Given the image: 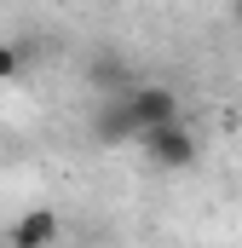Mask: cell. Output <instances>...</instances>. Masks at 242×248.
Returning a JSON list of instances; mask_svg holds the SVG:
<instances>
[{"label": "cell", "instance_id": "obj_3", "mask_svg": "<svg viewBox=\"0 0 242 248\" xmlns=\"http://www.w3.org/2000/svg\"><path fill=\"white\" fill-rule=\"evenodd\" d=\"M63 237V219L52 208H29V214H17L12 219V231H6V248H58Z\"/></svg>", "mask_w": 242, "mask_h": 248}, {"label": "cell", "instance_id": "obj_7", "mask_svg": "<svg viewBox=\"0 0 242 248\" xmlns=\"http://www.w3.org/2000/svg\"><path fill=\"white\" fill-rule=\"evenodd\" d=\"M231 17H237V23H242V0H231Z\"/></svg>", "mask_w": 242, "mask_h": 248}, {"label": "cell", "instance_id": "obj_5", "mask_svg": "<svg viewBox=\"0 0 242 248\" xmlns=\"http://www.w3.org/2000/svg\"><path fill=\"white\" fill-rule=\"evenodd\" d=\"M92 87L104 93V98H121V93H133L138 81H133V63L116 58V52H104V58L92 63Z\"/></svg>", "mask_w": 242, "mask_h": 248}, {"label": "cell", "instance_id": "obj_6", "mask_svg": "<svg viewBox=\"0 0 242 248\" xmlns=\"http://www.w3.org/2000/svg\"><path fill=\"white\" fill-rule=\"evenodd\" d=\"M17 75H23V46L0 41V81H17Z\"/></svg>", "mask_w": 242, "mask_h": 248}, {"label": "cell", "instance_id": "obj_2", "mask_svg": "<svg viewBox=\"0 0 242 248\" xmlns=\"http://www.w3.org/2000/svg\"><path fill=\"white\" fill-rule=\"evenodd\" d=\"M138 144H144V150H150V162H156V168H167V173H184V168H190V162L202 156L196 133H190L184 122H173V127H156V133H144Z\"/></svg>", "mask_w": 242, "mask_h": 248}, {"label": "cell", "instance_id": "obj_1", "mask_svg": "<svg viewBox=\"0 0 242 248\" xmlns=\"http://www.w3.org/2000/svg\"><path fill=\"white\" fill-rule=\"evenodd\" d=\"M127 98V116H133V127H138V139L144 133H156V127H173V122H184L179 116V93L173 87H133V93H121Z\"/></svg>", "mask_w": 242, "mask_h": 248}, {"label": "cell", "instance_id": "obj_4", "mask_svg": "<svg viewBox=\"0 0 242 248\" xmlns=\"http://www.w3.org/2000/svg\"><path fill=\"white\" fill-rule=\"evenodd\" d=\"M92 139H98V144H133V139H138V127L127 116V98H104V104L92 110Z\"/></svg>", "mask_w": 242, "mask_h": 248}]
</instances>
